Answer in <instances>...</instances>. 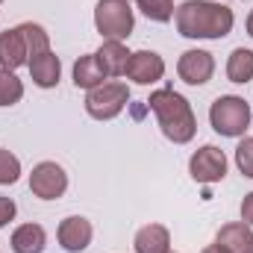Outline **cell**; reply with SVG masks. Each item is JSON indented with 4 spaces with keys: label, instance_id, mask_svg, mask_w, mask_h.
<instances>
[{
    "label": "cell",
    "instance_id": "ac0fdd59",
    "mask_svg": "<svg viewBox=\"0 0 253 253\" xmlns=\"http://www.w3.org/2000/svg\"><path fill=\"white\" fill-rule=\"evenodd\" d=\"M227 77L230 83H251L253 80V50L236 47L227 59Z\"/></svg>",
    "mask_w": 253,
    "mask_h": 253
},
{
    "label": "cell",
    "instance_id": "8992f818",
    "mask_svg": "<svg viewBox=\"0 0 253 253\" xmlns=\"http://www.w3.org/2000/svg\"><path fill=\"white\" fill-rule=\"evenodd\" d=\"M189 174L194 183H203V186L221 183L227 177V156H224V150L215 147V144H203L200 150H194L189 159Z\"/></svg>",
    "mask_w": 253,
    "mask_h": 253
},
{
    "label": "cell",
    "instance_id": "30bf717a",
    "mask_svg": "<svg viewBox=\"0 0 253 253\" xmlns=\"http://www.w3.org/2000/svg\"><path fill=\"white\" fill-rule=\"evenodd\" d=\"M91 236H94L91 221L83 218V215H71V218H65L62 224H59V230H56V239H59V245H62L68 253L85 251V248L91 245Z\"/></svg>",
    "mask_w": 253,
    "mask_h": 253
},
{
    "label": "cell",
    "instance_id": "277c9868",
    "mask_svg": "<svg viewBox=\"0 0 253 253\" xmlns=\"http://www.w3.org/2000/svg\"><path fill=\"white\" fill-rule=\"evenodd\" d=\"M94 27H97V33L103 39H115V42L129 39V33L135 27L129 0H97V6H94Z\"/></svg>",
    "mask_w": 253,
    "mask_h": 253
},
{
    "label": "cell",
    "instance_id": "8fae6325",
    "mask_svg": "<svg viewBox=\"0 0 253 253\" xmlns=\"http://www.w3.org/2000/svg\"><path fill=\"white\" fill-rule=\"evenodd\" d=\"M27 68H30V77H33V83H36L39 88H56V85H59L62 62H59V56H56L53 50L33 56V59L27 62Z\"/></svg>",
    "mask_w": 253,
    "mask_h": 253
},
{
    "label": "cell",
    "instance_id": "9a60e30c",
    "mask_svg": "<svg viewBox=\"0 0 253 253\" xmlns=\"http://www.w3.org/2000/svg\"><path fill=\"white\" fill-rule=\"evenodd\" d=\"M135 253H171V233L162 224H147L135 233Z\"/></svg>",
    "mask_w": 253,
    "mask_h": 253
},
{
    "label": "cell",
    "instance_id": "d6986e66",
    "mask_svg": "<svg viewBox=\"0 0 253 253\" xmlns=\"http://www.w3.org/2000/svg\"><path fill=\"white\" fill-rule=\"evenodd\" d=\"M18 30H21V36H24V42H27V56H30V59L39 56V53H47V50H50V36L44 33L42 24L27 21V24H21Z\"/></svg>",
    "mask_w": 253,
    "mask_h": 253
},
{
    "label": "cell",
    "instance_id": "5b68a950",
    "mask_svg": "<svg viewBox=\"0 0 253 253\" xmlns=\"http://www.w3.org/2000/svg\"><path fill=\"white\" fill-rule=\"evenodd\" d=\"M129 103V88L126 83H100L97 88H91L85 94V112L94 118V121H112L115 115L124 112V106Z\"/></svg>",
    "mask_w": 253,
    "mask_h": 253
},
{
    "label": "cell",
    "instance_id": "7402d4cb",
    "mask_svg": "<svg viewBox=\"0 0 253 253\" xmlns=\"http://www.w3.org/2000/svg\"><path fill=\"white\" fill-rule=\"evenodd\" d=\"M18 177H21V159L12 150L0 147V186H12L18 183Z\"/></svg>",
    "mask_w": 253,
    "mask_h": 253
},
{
    "label": "cell",
    "instance_id": "44dd1931",
    "mask_svg": "<svg viewBox=\"0 0 253 253\" xmlns=\"http://www.w3.org/2000/svg\"><path fill=\"white\" fill-rule=\"evenodd\" d=\"M135 3H138L141 15L156 24H165L174 18V0H135Z\"/></svg>",
    "mask_w": 253,
    "mask_h": 253
},
{
    "label": "cell",
    "instance_id": "d4e9b609",
    "mask_svg": "<svg viewBox=\"0 0 253 253\" xmlns=\"http://www.w3.org/2000/svg\"><path fill=\"white\" fill-rule=\"evenodd\" d=\"M242 221L253 227V191L251 194H245V200H242Z\"/></svg>",
    "mask_w": 253,
    "mask_h": 253
},
{
    "label": "cell",
    "instance_id": "ffe728a7",
    "mask_svg": "<svg viewBox=\"0 0 253 253\" xmlns=\"http://www.w3.org/2000/svg\"><path fill=\"white\" fill-rule=\"evenodd\" d=\"M24 97V83L15 77V71L0 68V106H12Z\"/></svg>",
    "mask_w": 253,
    "mask_h": 253
},
{
    "label": "cell",
    "instance_id": "9c48e42d",
    "mask_svg": "<svg viewBox=\"0 0 253 253\" xmlns=\"http://www.w3.org/2000/svg\"><path fill=\"white\" fill-rule=\"evenodd\" d=\"M124 74L132 83H138V85H150V83L162 80L165 62H162V56L153 53V50H135V53H129V62H126Z\"/></svg>",
    "mask_w": 253,
    "mask_h": 253
},
{
    "label": "cell",
    "instance_id": "7a4b0ae2",
    "mask_svg": "<svg viewBox=\"0 0 253 253\" xmlns=\"http://www.w3.org/2000/svg\"><path fill=\"white\" fill-rule=\"evenodd\" d=\"M147 106L153 109L156 121L162 126L165 138H171L174 144H186L197 132V118L191 112V103L174 88H159L147 97Z\"/></svg>",
    "mask_w": 253,
    "mask_h": 253
},
{
    "label": "cell",
    "instance_id": "cb8c5ba5",
    "mask_svg": "<svg viewBox=\"0 0 253 253\" xmlns=\"http://www.w3.org/2000/svg\"><path fill=\"white\" fill-rule=\"evenodd\" d=\"M15 212H18V206H15V200L12 197H3L0 194V227H6L12 218H15Z\"/></svg>",
    "mask_w": 253,
    "mask_h": 253
},
{
    "label": "cell",
    "instance_id": "603a6c76",
    "mask_svg": "<svg viewBox=\"0 0 253 253\" xmlns=\"http://www.w3.org/2000/svg\"><path fill=\"white\" fill-rule=\"evenodd\" d=\"M236 165L245 177L253 180V138H242L236 147Z\"/></svg>",
    "mask_w": 253,
    "mask_h": 253
},
{
    "label": "cell",
    "instance_id": "2e32d148",
    "mask_svg": "<svg viewBox=\"0 0 253 253\" xmlns=\"http://www.w3.org/2000/svg\"><path fill=\"white\" fill-rule=\"evenodd\" d=\"M47 245V233L42 224H21L12 233V251L15 253H42Z\"/></svg>",
    "mask_w": 253,
    "mask_h": 253
},
{
    "label": "cell",
    "instance_id": "4fadbf2b",
    "mask_svg": "<svg viewBox=\"0 0 253 253\" xmlns=\"http://www.w3.org/2000/svg\"><path fill=\"white\" fill-rule=\"evenodd\" d=\"M215 242H218L227 253H253V230L245 221L224 224V227L218 230Z\"/></svg>",
    "mask_w": 253,
    "mask_h": 253
},
{
    "label": "cell",
    "instance_id": "484cf974",
    "mask_svg": "<svg viewBox=\"0 0 253 253\" xmlns=\"http://www.w3.org/2000/svg\"><path fill=\"white\" fill-rule=\"evenodd\" d=\"M200 253H227V251H224V248H221V245L215 242V245H209V248H203Z\"/></svg>",
    "mask_w": 253,
    "mask_h": 253
},
{
    "label": "cell",
    "instance_id": "6da1fadb",
    "mask_svg": "<svg viewBox=\"0 0 253 253\" xmlns=\"http://www.w3.org/2000/svg\"><path fill=\"white\" fill-rule=\"evenodd\" d=\"M177 33L186 39H224L233 33L236 15L230 6L224 3H212V0H186L177 12Z\"/></svg>",
    "mask_w": 253,
    "mask_h": 253
},
{
    "label": "cell",
    "instance_id": "3957f363",
    "mask_svg": "<svg viewBox=\"0 0 253 253\" xmlns=\"http://www.w3.org/2000/svg\"><path fill=\"white\" fill-rule=\"evenodd\" d=\"M251 106L245 97L239 94H221L212 106H209V124L215 132L227 135V138H239L245 135V129L251 126Z\"/></svg>",
    "mask_w": 253,
    "mask_h": 253
},
{
    "label": "cell",
    "instance_id": "5bb4252c",
    "mask_svg": "<svg viewBox=\"0 0 253 253\" xmlns=\"http://www.w3.org/2000/svg\"><path fill=\"white\" fill-rule=\"evenodd\" d=\"M94 56H97L106 77H121L126 71V62H129V50L124 47V42H115V39H106Z\"/></svg>",
    "mask_w": 253,
    "mask_h": 253
},
{
    "label": "cell",
    "instance_id": "4316f807",
    "mask_svg": "<svg viewBox=\"0 0 253 253\" xmlns=\"http://www.w3.org/2000/svg\"><path fill=\"white\" fill-rule=\"evenodd\" d=\"M248 36H251V39H253V12H251V15H248Z\"/></svg>",
    "mask_w": 253,
    "mask_h": 253
},
{
    "label": "cell",
    "instance_id": "52a82bcc",
    "mask_svg": "<svg viewBox=\"0 0 253 253\" xmlns=\"http://www.w3.org/2000/svg\"><path fill=\"white\" fill-rule=\"evenodd\" d=\"M30 191L42 200H59L68 191V174L56 162H39L30 174Z\"/></svg>",
    "mask_w": 253,
    "mask_h": 253
},
{
    "label": "cell",
    "instance_id": "83f0119b",
    "mask_svg": "<svg viewBox=\"0 0 253 253\" xmlns=\"http://www.w3.org/2000/svg\"><path fill=\"white\" fill-rule=\"evenodd\" d=\"M0 3H3V0H0Z\"/></svg>",
    "mask_w": 253,
    "mask_h": 253
},
{
    "label": "cell",
    "instance_id": "7c38bea8",
    "mask_svg": "<svg viewBox=\"0 0 253 253\" xmlns=\"http://www.w3.org/2000/svg\"><path fill=\"white\" fill-rule=\"evenodd\" d=\"M27 62H30V56H27V42H24L21 30L15 27V30L0 33V68L15 71Z\"/></svg>",
    "mask_w": 253,
    "mask_h": 253
},
{
    "label": "cell",
    "instance_id": "ba28073f",
    "mask_svg": "<svg viewBox=\"0 0 253 253\" xmlns=\"http://www.w3.org/2000/svg\"><path fill=\"white\" fill-rule=\"evenodd\" d=\"M177 74L189 85H206L212 80V74H215V59H212L209 50H197V47L186 50L180 56V62H177Z\"/></svg>",
    "mask_w": 253,
    "mask_h": 253
},
{
    "label": "cell",
    "instance_id": "e0dca14e",
    "mask_svg": "<svg viewBox=\"0 0 253 253\" xmlns=\"http://www.w3.org/2000/svg\"><path fill=\"white\" fill-rule=\"evenodd\" d=\"M103 80H106V74H103V68H100V62H97L94 53H91V56H80V59L74 62V85H77V88L91 91V88H97Z\"/></svg>",
    "mask_w": 253,
    "mask_h": 253
}]
</instances>
